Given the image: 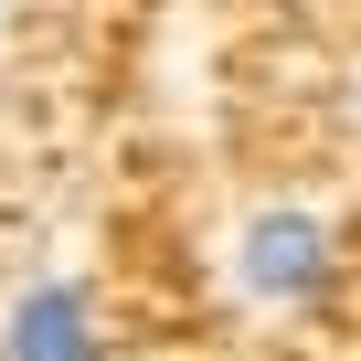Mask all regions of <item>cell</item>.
<instances>
[{"instance_id": "6da1fadb", "label": "cell", "mask_w": 361, "mask_h": 361, "mask_svg": "<svg viewBox=\"0 0 361 361\" xmlns=\"http://www.w3.org/2000/svg\"><path fill=\"white\" fill-rule=\"evenodd\" d=\"M234 276H245V298H266V308H308V298L329 287V224H319L308 202H266V213L234 234Z\"/></svg>"}, {"instance_id": "7a4b0ae2", "label": "cell", "mask_w": 361, "mask_h": 361, "mask_svg": "<svg viewBox=\"0 0 361 361\" xmlns=\"http://www.w3.org/2000/svg\"><path fill=\"white\" fill-rule=\"evenodd\" d=\"M0 361H96V298L75 276H32L0 319Z\"/></svg>"}]
</instances>
